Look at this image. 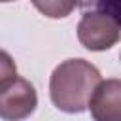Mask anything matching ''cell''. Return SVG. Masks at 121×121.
Listing matches in <instances>:
<instances>
[{"mask_svg":"<svg viewBox=\"0 0 121 121\" xmlns=\"http://www.w3.org/2000/svg\"><path fill=\"white\" fill-rule=\"evenodd\" d=\"M100 79L98 68L85 59H68L60 62L49 78V96L53 106L66 113L85 112Z\"/></svg>","mask_w":121,"mask_h":121,"instance_id":"6da1fadb","label":"cell"},{"mask_svg":"<svg viewBox=\"0 0 121 121\" xmlns=\"http://www.w3.org/2000/svg\"><path fill=\"white\" fill-rule=\"evenodd\" d=\"M121 38L119 23L104 11L91 9L85 11L78 25V40L89 51L112 49Z\"/></svg>","mask_w":121,"mask_h":121,"instance_id":"7a4b0ae2","label":"cell"},{"mask_svg":"<svg viewBox=\"0 0 121 121\" xmlns=\"http://www.w3.org/2000/svg\"><path fill=\"white\" fill-rule=\"evenodd\" d=\"M38 106L34 85L19 76L0 83V117L8 121L28 117Z\"/></svg>","mask_w":121,"mask_h":121,"instance_id":"3957f363","label":"cell"},{"mask_svg":"<svg viewBox=\"0 0 121 121\" xmlns=\"http://www.w3.org/2000/svg\"><path fill=\"white\" fill-rule=\"evenodd\" d=\"M89 110L96 121H121V79H100L91 95Z\"/></svg>","mask_w":121,"mask_h":121,"instance_id":"277c9868","label":"cell"},{"mask_svg":"<svg viewBox=\"0 0 121 121\" xmlns=\"http://www.w3.org/2000/svg\"><path fill=\"white\" fill-rule=\"evenodd\" d=\"M32 6L49 19H64L78 6L79 0H30Z\"/></svg>","mask_w":121,"mask_h":121,"instance_id":"5b68a950","label":"cell"},{"mask_svg":"<svg viewBox=\"0 0 121 121\" xmlns=\"http://www.w3.org/2000/svg\"><path fill=\"white\" fill-rule=\"evenodd\" d=\"M81 9H98L113 17L121 26V0H79Z\"/></svg>","mask_w":121,"mask_h":121,"instance_id":"8992f818","label":"cell"},{"mask_svg":"<svg viewBox=\"0 0 121 121\" xmlns=\"http://www.w3.org/2000/svg\"><path fill=\"white\" fill-rule=\"evenodd\" d=\"M13 76H17V64L8 51L0 49V83Z\"/></svg>","mask_w":121,"mask_h":121,"instance_id":"52a82bcc","label":"cell"},{"mask_svg":"<svg viewBox=\"0 0 121 121\" xmlns=\"http://www.w3.org/2000/svg\"><path fill=\"white\" fill-rule=\"evenodd\" d=\"M0 2H15V0H0Z\"/></svg>","mask_w":121,"mask_h":121,"instance_id":"ba28073f","label":"cell"}]
</instances>
